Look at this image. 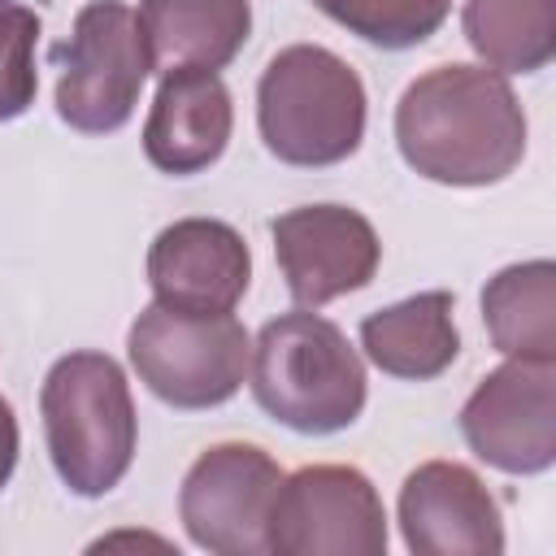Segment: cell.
Instances as JSON below:
<instances>
[{
	"label": "cell",
	"instance_id": "cell-21",
	"mask_svg": "<svg viewBox=\"0 0 556 556\" xmlns=\"http://www.w3.org/2000/svg\"><path fill=\"white\" fill-rule=\"evenodd\" d=\"M9 4H13V0H0V9H9Z\"/></svg>",
	"mask_w": 556,
	"mask_h": 556
},
{
	"label": "cell",
	"instance_id": "cell-1",
	"mask_svg": "<svg viewBox=\"0 0 556 556\" xmlns=\"http://www.w3.org/2000/svg\"><path fill=\"white\" fill-rule=\"evenodd\" d=\"M400 156L430 182L486 187L526 156V113L500 70L434 65L395 104Z\"/></svg>",
	"mask_w": 556,
	"mask_h": 556
},
{
	"label": "cell",
	"instance_id": "cell-12",
	"mask_svg": "<svg viewBox=\"0 0 556 556\" xmlns=\"http://www.w3.org/2000/svg\"><path fill=\"white\" fill-rule=\"evenodd\" d=\"M252 282L243 235L217 217H182L148 248V287L156 304L182 313H230Z\"/></svg>",
	"mask_w": 556,
	"mask_h": 556
},
{
	"label": "cell",
	"instance_id": "cell-10",
	"mask_svg": "<svg viewBox=\"0 0 556 556\" xmlns=\"http://www.w3.org/2000/svg\"><path fill=\"white\" fill-rule=\"evenodd\" d=\"M274 256L287 291L304 308H321L361 291L382 261V243L365 213L348 204H304L269 222Z\"/></svg>",
	"mask_w": 556,
	"mask_h": 556
},
{
	"label": "cell",
	"instance_id": "cell-5",
	"mask_svg": "<svg viewBox=\"0 0 556 556\" xmlns=\"http://www.w3.org/2000/svg\"><path fill=\"white\" fill-rule=\"evenodd\" d=\"M126 348L139 382L174 408L226 404L252 365V339L230 313H182L152 304L135 317Z\"/></svg>",
	"mask_w": 556,
	"mask_h": 556
},
{
	"label": "cell",
	"instance_id": "cell-4",
	"mask_svg": "<svg viewBox=\"0 0 556 556\" xmlns=\"http://www.w3.org/2000/svg\"><path fill=\"white\" fill-rule=\"evenodd\" d=\"M256 126L287 165H339L365 139V87L330 48L291 43L261 74Z\"/></svg>",
	"mask_w": 556,
	"mask_h": 556
},
{
	"label": "cell",
	"instance_id": "cell-7",
	"mask_svg": "<svg viewBox=\"0 0 556 556\" xmlns=\"http://www.w3.org/2000/svg\"><path fill=\"white\" fill-rule=\"evenodd\" d=\"M278 460L256 443H213L178 491V517L195 547L217 556L269 552V517L282 486Z\"/></svg>",
	"mask_w": 556,
	"mask_h": 556
},
{
	"label": "cell",
	"instance_id": "cell-16",
	"mask_svg": "<svg viewBox=\"0 0 556 556\" xmlns=\"http://www.w3.org/2000/svg\"><path fill=\"white\" fill-rule=\"evenodd\" d=\"M482 321L495 352L517 361H556V265L521 261L482 287Z\"/></svg>",
	"mask_w": 556,
	"mask_h": 556
},
{
	"label": "cell",
	"instance_id": "cell-17",
	"mask_svg": "<svg viewBox=\"0 0 556 556\" xmlns=\"http://www.w3.org/2000/svg\"><path fill=\"white\" fill-rule=\"evenodd\" d=\"M465 39L500 74H534L556 56V0H465Z\"/></svg>",
	"mask_w": 556,
	"mask_h": 556
},
{
	"label": "cell",
	"instance_id": "cell-20",
	"mask_svg": "<svg viewBox=\"0 0 556 556\" xmlns=\"http://www.w3.org/2000/svg\"><path fill=\"white\" fill-rule=\"evenodd\" d=\"M13 465H17V417H13L9 400L0 395V486L9 482Z\"/></svg>",
	"mask_w": 556,
	"mask_h": 556
},
{
	"label": "cell",
	"instance_id": "cell-2",
	"mask_svg": "<svg viewBox=\"0 0 556 556\" xmlns=\"http://www.w3.org/2000/svg\"><path fill=\"white\" fill-rule=\"evenodd\" d=\"M43 439L56 478L74 495H109L130 460L139 439L135 400L126 374L104 352H70L61 356L39 391Z\"/></svg>",
	"mask_w": 556,
	"mask_h": 556
},
{
	"label": "cell",
	"instance_id": "cell-19",
	"mask_svg": "<svg viewBox=\"0 0 556 556\" xmlns=\"http://www.w3.org/2000/svg\"><path fill=\"white\" fill-rule=\"evenodd\" d=\"M35 43H39L35 9L26 4L0 9V122H13L35 104L39 91Z\"/></svg>",
	"mask_w": 556,
	"mask_h": 556
},
{
	"label": "cell",
	"instance_id": "cell-3",
	"mask_svg": "<svg viewBox=\"0 0 556 556\" xmlns=\"http://www.w3.org/2000/svg\"><path fill=\"white\" fill-rule=\"evenodd\" d=\"M248 369L256 404L300 434L348 430L365 408V365L348 334L317 313L265 321Z\"/></svg>",
	"mask_w": 556,
	"mask_h": 556
},
{
	"label": "cell",
	"instance_id": "cell-18",
	"mask_svg": "<svg viewBox=\"0 0 556 556\" xmlns=\"http://www.w3.org/2000/svg\"><path fill=\"white\" fill-rule=\"evenodd\" d=\"M313 4L356 39L387 52L426 43L452 9V0H313Z\"/></svg>",
	"mask_w": 556,
	"mask_h": 556
},
{
	"label": "cell",
	"instance_id": "cell-15",
	"mask_svg": "<svg viewBox=\"0 0 556 556\" xmlns=\"http://www.w3.org/2000/svg\"><path fill=\"white\" fill-rule=\"evenodd\" d=\"M361 348L391 378H408V382L439 378L460 356L452 291H421L413 300L369 313L361 321Z\"/></svg>",
	"mask_w": 556,
	"mask_h": 556
},
{
	"label": "cell",
	"instance_id": "cell-13",
	"mask_svg": "<svg viewBox=\"0 0 556 556\" xmlns=\"http://www.w3.org/2000/svg\"><path fill=\"white\" fill-rule=\"evenodd\" d=\"M230 91L208 70L165 74L143 122V156L165 174H200L230 143Z\"/></svg>",
	"mask_w": 556,
	"mask_h": 556
},
{
	"label": "cell",
	"instance_id": "cell-11",
	"mask_svg": "<svg viewBox=\"0 0 556 556\" xmlns=\"http://www.w3.org/2000/svg\"><path fill=\"white\" fill-rule=\"evenodd\" d=\"M400 530L417 556H500L504 517L460 460H426L400 486Z\"/></svg>",
	"mask_w": 556,
	"mask_h": 556
},
{
	"label": "cell",
	"instance_id": "cell-8",
	"mask_svg": "<svg viewBox=\"0 0 556 556\" xmlns=\"http://www.w3.org/2000/svg\"><path fill=\"white\" fill-rule=\"evenodd\" d=\"M269 552L282 556H382L387 513L374 482L352 465H304L282 478Z\"/></svg>",
	"mask_w": 556,
	"mask_h": 556
},
{
	"label": "cell",
	"instance_id": "cell-14",
	"mask_svg": "<svg viewBox=\"0 0 556 556\" xmlns=\"http://www.w3.org/2000/svg\"><path fill=\"white\" fill-rule=\"evenodd\" d=\"M135 17L148 43V65L161 74H217L239 56L252 30L248 0H139Z\"/></svg>",
	"mask_w": 556,
	"mask_h": 556
},
{
	"label": "cell",
	"instance_id": "cell-9",
	"mask_svg": "<svg viewBox=\"0 0 556 556\" xmlns=\"http://www.w3.org/2000/svg\"><path fill=\"white\" fill-rule=\"evenodd\" d=\"M469 452L504 473H543L556 460V361L491 369L460 408Z\"/></svg>",
	"mask_w": 556,
	"mask_h": 556
},
{
	"label": "cell",
	"instance_id": "cell-6",
	"mask_svg": "<svg viewBox=\"0 0 556 556\" xmlns=\"http://www.w3.org/2000/svg\"><path fill=\"white\" fill-rule=\"evenodd\" d=\"M56 113L83 135H109L126 126L152 70L139 17L122 0L83 4L70 43L56 48Z\"/></svg>",
	"mask_w": 556,
	"mask_h": 556
}]
</instances>
